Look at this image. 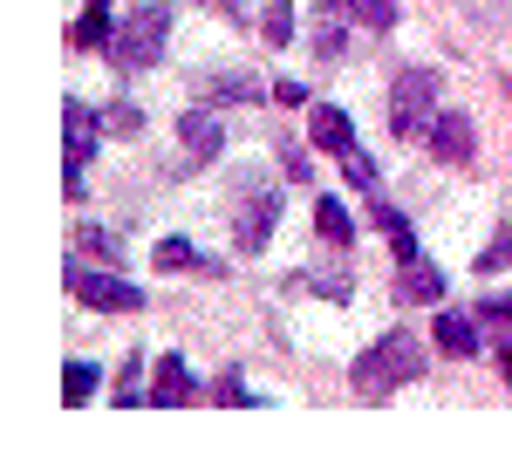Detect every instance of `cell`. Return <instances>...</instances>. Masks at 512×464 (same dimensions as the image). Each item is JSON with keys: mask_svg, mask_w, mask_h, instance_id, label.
Masks as SVG:
<instances>
[{"mask_svg": "<svg viewBox=\"0 0 512 464\" xmlns=\"http://www.w3.org/2000/svg\"><path fill=\"white\" fill-rule=\"evenodd\" d=\"M417 376H424V342H417V335H403V328H390L383 342L362 348V362H355V396L383 403L390 389L417 383Z\"/></svg>", "mask_w": 512, "mask_h": 464, "instance_id": "cell-1", "label": "cell"}, {"mask_svg": "<svg viewBox=\"0 0 512 464\" xmlns=\"http://www.w3.org/2000/svg\"><path fill=\"white\" fill-rule=\"evenodd\" d=\"M164 41H171V7L151 0V7H130L117 14V35H110V62L117 69H151L164 55Z\"/></svg>", "mask_w": 512, "mask_h": 464, "instance_id": "cell-2", "label": "cell"}, {"mask_svg": "<svg viewBox=\"0 0 512 464\" xmlns=\"http://www.w3.org/2000/svg\"><path fill=\"white\" fill-rule=\"evenodd\" d=\"M233 198H239L233 246L239 253H267V239H274V226H280V192L260 178V171H233Z\"/></svg>", "mask_w": 512, "mask_h": 464, "instance_id": "cell-3", "label": "cell"}, {"mask_svg": "<svg viewBox=\"0 0 512 464\" xmlns=\"http://www.w3.org/2000/svg\"><path fill=\"white\" fill-rule=\"evenodd\" d=\"M437 123V69H403L390 82V137H431Z\"/></svg>", "mask_w": 512, "mask_h": 464, "instance_id": "cell-4", "label": "cell"}, {"mask_svg": "<svg viewBox=\"0 0 512 464\" xmlns=\"http://www.w3.org/2000/svg\"><path fill=\"white\" fill-rule=\"evenodd\" d=\"M62 280H69V287H76V301L82 308H144V287H130V280H123V273H89L82 267V253L76 260H69V267H62Z\"/></svg>", "mask_w": 512, "mask_h": 464, "instance_id": "cell-5", "label": "cell"}, {"mask_svg": "<svg viewBox=\"0 0 512 464\" xmlns=\"http://www.w3.org/2000/svg\"><path fill=\"white\" fill-rule=\"evenodd\" d=\"M431 151L444 157V164H472V151H478V137H472V116H458V110H437V123H431Z\"/></svg>", "mask_w": 512, "mask_h": 464, "instance_id": "cell-6", "label": "cell"}, {"mask_svg": "<svg viewBox=\"0 0 512 464\" xmlns=\"http://www.w3.org/2000/svg\"><path fill=\"white\" fill-rule=\"evenodd\" d=\"M192 89L205 103H260V82L246 76V69H198Z\"/></svg>", "mask_w": 512, "mask_h": 464, "instance_id": "cell-7", "label": "cell"}, {"mask_svg": "<svg viewBox=\"0 0 512 464\" xmlns=\"http://www.w3.org/2000/svg\"><path fill=\"white\" fill-rule=\"evenodd\" d=\"M178 137H185V157H192V164H212V157L226 151V123H219L212 110H192L185 123H178Z\"/></svg>", "mask_w": 512, "mask_h": 464, "instance_id": "cell-8", "label": "cell"}, {"mask_svg": "<svg viewBox=\"0 0 512 464\" xmlns=\"http://www.w3.org/2000/svg\"><path fill=\"white\" fill-rule=\"evenodd\" d=\"M308 137H315L321 151L349 157V151H355V123H349V110H335V103H321V110H315V123H308Z\"/></svg>", "mask_w": 512, "mask_h": 464, "instance_id": "cell-9", "label": "cell"}, {"mask_svg": "<svg viewBox=\"0 0 512 464\" xmlns=\"http://www.w3.org/2000/svg\"><path fill=\"white\" fill-rule=\"evenodd\" d=\"M96 130H103V123L89 116V103H76V96H69V103H62V137H69V157H89V151H96Z\"/></svg>", "mask_w": 512, "mask_h": 464, "instance_id": "cell-10", "label": "cell"}, {"mask_svg": "<svg viewBox=\"0 0 512 464\" xmlns=\"http://www.w3.org/2000/svg\"><path fill=\"white\" fill-rule=\"evenodd\" d=\"M403 301H444V273L424 267V260H403V280H396Z\"/></svg>", "mask_w": 512, "mask_h": 464, "instance_id": "cell-11", "label": "cell"}, {"mask_svg": "<svg viewBox=\"0 0 512 464\" xmlns=\"http://www.w3.org/2000/svg\"><path fill=\"white\" fill-rule=\"evenodd\" d=\"M437 348H444V355H478L472 314H437Z\"/></svg>", "mask_w": 512, "mask_h": 464, "instance_id": "cell-12", "label": "cell"}, {"mask_svg": "<svg viewBox=\"0 0 512 464\" xmlns=\"http://www.w3.org/2000/svg\"><path fill=\"white\" fill-rule=\"evenodd\" d=\"M328 14H349L362 28H396V0H328Z\"/></svg>", "mask_w": 512, "mask_h": 464, "instance_id": "cell-13", "label": "cell"}, {"mask_svg": "<svg viewBox=\"0 0 512 464\" xmlns=\"http://www.w3.org/2000/svg\"><path fill=\"white\" fill-rule=\"evenodd\" d=\"M76 253H82V260L117 267V260H123V239H117V232H103V226H76Z\"/></svg>", "mask_w": 512, "mask_h": 464, "instance_id": "cell-14", "label": "cell"}, {"mask_svg": "<svg viewBox=\"0 0 512 464\" xmlns=\"http://www.w3.org/2000/svg\"><path fill=\"white\" fill-rule=\"evenodd\" d=\"M151 403H192V369H185L178 355L158 362V396H151Z\"/></svg>", "mask_w": 512, "mask_h": 464, "instance_id": "cell-15", "label": "cell"}, {"mask_svg": "<svg viewBox=\"0 0 512 464\" xmlns=\"http://www.w3.org/2000/svg\"><path fill=\"white\" fill-rule=\"evenodd\" d=\"M110 7H117V0H89V14L76 21L82 48H110Z\"/></svg>", "mask_w": 512, "mask_h": 464, "instance_id": "cell-16", "label": "cell"}, {"mask_svg": "<svg viewBox=\"0 0 512 464\" xmlns=\"http://www.w3.org/2000/svg\"><path fill=\"white\" fill-rule=\"evenodd\" d=\"M376 226L390 232L396 260H417V239H410V219H403V212H396V205H376Z\"/></svg>", "mask_w": 512, "mask_h": 464, "instance_id": "cell-17", "label": "cell"}, {"mask_svg": "<svg viewBox=\"0 0 512 464\" xmlns=\"http://www.w3.org/2000/svg\"><path fill=\"white\" fill-rule=\"evenodd\" d=\"M315 226H321V239H335V246H342V239H355L349 212H342V205H335V198H321V205H315Z\"/></svg>", "mask_w": 512, "mask_h": 464, "instance_id": "cell-18", "label": "cell"}, {"mask_svg": "<svg viewBox=\"0 0 512 464\" xmlns=\"http://www.w3.org/2000/svg\"><path fill=\"white\" fill-rule=\"evenodd\" d=\"M260 35L274 41V48H280V41H294V0H267V21H260Z\"/></svg>", "mask_w": 512, "mask_h": 464, "instance_id": "cell-19", "label": "cell"}, {"mask_svg": "<svg viewBox=\"0 0 512 464\" xmlns=\"http://www.w3.org/2000/svg\"><path fill=\"white\" fill-rule=\"evenodd\" d=\"M506 267H512V226H499L478 253V273H506Z\"/></svg>", "mask_w": 512, "mask_h": 464, "instance_id": "cell-20", "label": "cell"}, {"mask_svg": "<svg viewBox=\"0 0 512 464\" xmlns=\"http://www.w3.org/2000/svg\"><path fill=\"white\" fill-rule=\"evenodd\" d=\"M301 287H308V294H321V301H349V294H355L349 273H301Z\"/></svg>", "mask_w": 512, "mask_h": 464, "instance_id": "cell-21", "label": "cell"}, {"mask_svg": "<svg viewBox=\"0 0 512 464\" xmlns=\"http://www.w3.org/2000/svg\"><path fill=\"white\" fill-rule=\"evenodd\" d=\"M89 389H96V369L89 362H69L62 369V403H89Z\"/></svg>", "mask_w": 512, "mask_h": 464, "instance_id": "cell-22", "label": "cell"}, {"mask_svg": "<svg viewBox=\"0 0 512 464\" xmlns=\"http://www.w3.org/2000/svg\"><path fill=\"white\" fill-rule=\"evenodd\" d=\"M103 130H110V137H137V130H144V110H137V103H117V110L103 116Z\"/></svg>", "mask_w": 512, "mask_h": 464, "instance_id": "cell-23", "label": "cell"}, {"mask_svg": "<svg viewBox=\"0 0 512 464\" xmlns=\"http://www.w3.org/2000/svg\"><path fill=\"white\" fill-rule=\"evenodd\" d=\"M158 267H198V253H192V239H158Z\"/></svg>", "mask_w": 512, "mask_h": 464, "instance_id": "cell-24", "label": "cell"}, {"mask_svg": "<svg viewBox=\"0 0 512 464\" xmlns=\"http://www.w3.org/2000/svg\"><path fill=\"white\" fill-rule=\"evenodd\" d=\"M315 55H321V62H335V55H349V28H342V21H328V28L315 35Z\"/></svg>", "mask_w": 512, "mask_h": 464, "instance_id": "cell-25", "label": "cell"}, {"mask_svg": "<svg viewBox=\"0 0 512 464\" xmlns=\"http://www.w3.org/2000/svg\"><path fill=\"white\" fill-rule=\"evenodd\" d=\"M342 171H349V185H355V192H376V164H369L362 151H349V157H342Z\"/></svg>", "mask_w": 512, "mask_h": 464, "instance_id": "cell-26", "label": "cell"}, {"mask_svg": "<svg viewBox=\"0 0 512 464\" xmlns=\"http://www.w3.org/2000/svg\"><path fill=\"white\" fill-rule=\"evenodd\" d=\"M137 389H144V369L130 362V369H123V383H117V403H151V396H137Z\"/></svg>", "mask_w": 512, "mask_h": 464, "instance_id": "cell-27", "label": "cell"}, {"mask_svg": "<svg viewBox=\"0 0 512 464\" xmlns=\"http://www.w3.org/2000/svg\"><path fill=\"white\" fill-rule=\"evenodd\" d=\"M280 164H287V178H308V151L301 144H280Z\"/></svg>", "mask_w": 512, "mask_h": 464, "instance_id": "cell-28", "label": "cell"}, {"mask_svg": "<svg viewBox=\"0 0 512 464\" xmlns=\"http://www.w3.org/2000/svg\"><path fill=\"white\" fill-rule=\"evenodd\" d=\"M478 314H485V321H512V294H485V308H478Z\"/></svg>", "mask_w": 512, "mask_h": 464, "instance_id": "cell-29", "label": "cell"}]
</instances>
